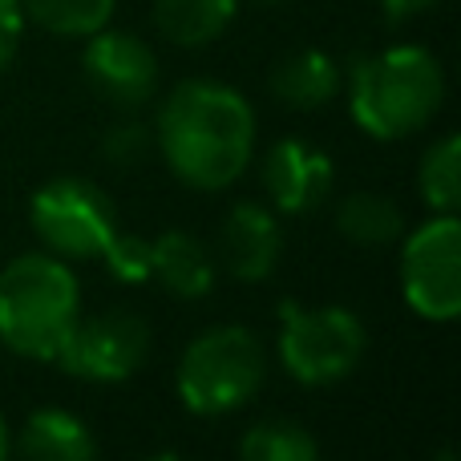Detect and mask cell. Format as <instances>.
Masks as SVG:
<instances>
[{
    "mask_svg": "<svg viewBox=\"0 0 461 461\" xmlns=\"http://www.w3.org/2000/svg\"><path fill=\"white\" fill-rule=\"evenodd\" d=\"M150 357V328L134 312H97V316H77L73 332L65 336L53 365L77 381L94 384H118L130 381Z\"/></svg>",
    "mask_w": 461,
    "mask_h": 461,
    "instance_id": "obj_8",
    "label": "cell"
},
{
    "mask_svg": "<svg viewBox=\"0 0 461 461\" xmlns=\"http://www.w3.org/2000/svg\"><path fill=\"white\" fill-rule=\"evenodd\" d=\"M263 191H267L271 207L284 215H308L332 191L336 167L324 150H316L303 138H279L267 154H263Z\"/></svg>",
    "mask_w": 461,
    "mask_h": 461,
    "instance_id": "obj_10",
    "label": "cell"
},
{
    "mask_svg": "<svg viewBox=\"0 0 461 461\" xmlns=\"http://www.w3.org/2000/svg\"><path fill=\"white\" fill-rule=\"evenodd\" d=\"M368 332L360 324L357 312L340 308V303H292L279 308V365L292 381L308 384V389H324L344 376L357 373L365 360Z\"/></svg>",
    "mask_w": 461,
    "mask_h": 461,
    "instance_id": "obj_5",
    "label": "cell"
},
{
    "mask_svg": "<svg viewBox=\"0 0 461 461\" xmlns=\"http://www.w3.org/2000/svg\"><path fill=\"white\" fill-rule=\"evenodd\" d=\"M417 191L433 215H457L461 203V138L446 134L421 154L417 167Z\"/></svg>",
    "mask_w": 461,
    "mask_h": 461,
    "instance_id": "obj_17",
    "label": "cell"
},
{
    "mask_svg": "<svg viewBox=\"0 0 461 461\" xmlns=\"http://www.w3.org/2000/svg\"><path fill=\"white\" fill-rule=\"evenodd\" d=\"M441 461H454V457H449V454H446V457H441Z\"/></svg>",
    "mask_w": 461,
    "mask_h": 461,
    "instance_id": "obj_27",
    "label": "cell"
},
{
    "mask_svg": "<svg viewBox=\"0 0 461 461\" xmlns=\"http://www.w3.org/2000/svg\"><path fill=\"white\" fill-rule=\"evenodd\" d=\"M8 454H13V441H8V425L0 417V461H8Z\"/></svg>",
    "mask_w": 461,
    "mask_h": 461,
    "instance_id": "obj_24",
    "label": "cell"
},
{
    "mask_svg": "<svg viewBox=\"0 0 461 461\" xmlns=\"http://www.w3.org/2000/svg\"><path fill=\"white\" fill-rule=\"evenodd\" d=\"M376 5H381L393 21H405V16H417V13H425V8H433L438 0H376Z\"/></svg>",
    "mask_w": 461,
    "mask_h": 461,
    "instance_id": "obj_23",
    "label": "cell"
},
{
    "mask_svg": "<svg viewBox=\"0 0 461 461\" xmlns=\"http://www.w3.org/2000/svg\"><path fill=\"white\" fill-rule=\"evenodd\" d=\"M336 230L357 247H389L405 235V215L397 199L381 191H357L336 207Z\"/></svg>",
    "mask_w": 461,
    "mask_h": 461,
    "instance_id": "obj_16",
    "label": "cell"
},
{
    "mask_svg": "<svg viewBox=\"0 0 461 461\" xmlns=\"http://www.w3.org/2000/svg\"><path fill=\"white\" fill-rule=\"evenodd\" d=\"M340 65L324 49H295V53L276 61L267 86L292 110H320L340 94Z\"/></svg>",
    "mask_w": 461,
    "mask_h": 461,
    "instance_id": "obj_14",
    "label": "cell"
},
{
    "mask_svg": "<svg viewBox=\"0 0 461 461\" xmlns=\"http://www.w3.org/2000/svg\"><path fill=\"white\" fill-rule=\"evenodd\" d=\"M154 150L191 191H227L255 154V110L239 89L211 77L178 81L154 118Z\"/></svg>",
    "mask_w": 461,
    "mask_h": 461,
    "instance_id": "obj_1",
    "label": "cell"
},
{
    "mask_svg": "<svg viewBox=\"0 0 461 461\" xmlns=\"http://www.w3.org/2000/svg\"><path fill=\"white\" fill-rule=\"evenodd\" d=\"M24 24L29 21H24V13H21V0H0V77L8 73L16 49H21Z\"/></svg>",
    "mask_w": 461,
    "mask_h": 461,
    "instance_id": "obj_22",
    "label": "cell"
},
{
    "mask_svg": "<svg viewBox=\"0 0 461 461\" xmlns=\"http://www.w3.org/2000/svg\"><path fill=\"white\" fill-rule=\"evenodd\" d=\"M267 376V352L243 324H215L199 332L178 357L175 389L194 417H227L243 409Z\"/></svg>",
    "mask_w": 461,
    "mask_h": 461,
    "instance_id": "obj_4",
    "label": "cell"
},
{
    "mask_svg": "<svg viewBox=\"0 0 461 461\" xmlns=\"http://www.w3.org/2000/svg\"><path fill=\"white\" fill-rule=\"evenodd\" d=\"M446 105V69L425 45H389L348 73V113L368 138L397 142L425 130Z\"/></svg>",
    "mask_w": 461,
    "mask_h": 461,
    "instance_id": "obj_2",
    "label": "cell"
},
{
    "mask_svg": "<svg viewBox=\"0 0 461 461\" xmlns=\"http://www.w3.org/2000/svg\"><path fill=\"white\" fill-rule=\"evenodd\" d=\"M16 461H97V441L81 417L37 409L16 433Z\"/></svg>",
    "mask_w": 461,
    "mask_h": 461,
    "instance_id": "obj_13",
    "label": "cell"
},
{
    "mask_svg": "<svg viewBox=\"0 0 461 461\" xmlns=\"http://www.w3.org/2000/svg\"><path fill=\"white\" fill-rule=\"evenodd\" d=\"M81 73L89 89L113 110H142L158 94V57L142 37L126 29H97L86 37L81 53Z\"/></svg>",
    "mask_w": 461,
    "mask_h": 461,
    "instance_id": "obj_9",
    "label": "cell"
},
{
    "mask_svg": "<svg viewBox=\"0 0 461 461\" xmlns=\"http://www.w3.org/2000/svg\"><path fill=\"white\" fill-rule=\"evenodd\" d=\"M118 0H21L24 21L41 24L53 37H94L113 21Z\"/></svg>",
    "mask_w": 461,
    "mask_h": 461,
    "instance_id": "obj_18",
    "label": "cell"
},
{
    "mask_svg": "<svg viewBox=\"0 0 461 461\" xmlns=\"http://www.w3.org/2000/svg\"><path fill=\"white\" fill-rule=\"evenodd\" d=\"M150 150H154V126H142L138 118L113 122L102 134V158H110L113 167H138Z\"/></svg>",
    "mask_w": 461,
    "mask_h": 461,
    "instance_id": "obj_20",
    "label": "cell"
},
{
    "mask_svg": "<svg viewBox=\"0 0 461 461\" xmlns=\"http://www.w3.org/2000/svg\"><path fill=\"white\" fill-rule=\"evenodd\" d=\"M102 259L122 284H150V239L118 230V239L110 243V251Z\"/></svg>",
    "mask_w": 461,
    "mask_h": 461,
    "instance_id": "obj_21",
    "label": "cell"
},
{
    "mask_svg": "<svg viewBox=\"0 0 461 461\" xmlns=\"http://www.w3.org/2000/svg\"><path fill=\"white\" fill-rule=\"evenodd\" d=\"M81 316V284L49 251L16 255L0 271V340L29 360L53 365Z\"/></svg>",
    "mask_w": 461,
    "mask_h": 461,
    "instance_id": "obj_3",
    "label": "cell"
},
{
    "mask_svg": "<svg viewBox=\"0 0 461 461\" xmlns=\"http://www.w3.org/2000/svg\"><path fill=\"white\" fill-rule=\"evenodd\" d=\"M401 292L429 324L461 316V223L457 215H433L401 235Z\"/></svg>",
    "mask_w": 461,
    "mask_h": 461,
    "instance_id": "obj_7",
    "label": "cell"
},
{
    "mask_svg": "<svg viewBox=\"0 0 461 461\" xmlns=\"http://www.w3.org/2000/svg\"><path fill=\"white\" fill-rule=\"evenodd\" d=\"M239 0H154V24L178 49H203L230 29Z\"/></svg>",
    "mask_w": 461,
    "mask_h": 461,
    "instance_id": "obj_15",
    "label": "cell"
},
{
    "mask_svg": "<svg viewBox=\"0 0 461 461\" xmlns=\"http://www.w3.org/2000/svg\"><path fill=\"white\" fill-rule=\"evenodd\" d=\"M259 5H284V0H259Z\"/></svg>",
    "mask_w": 461,
    "mask_h": 461,
    "instance_id": "obj_26",
    "label": "cell"
},
{
    "mask_svg": "<svg viewBox=\"0 0 461 461\" xmlns=\"http://www.w3.org/2000/svg\"><path fill=\"white\" fill-rule=\"evenodd\" d=\"M239 461H320V446L300 421L267 417L239 438Z\"/></svg>",
    "mask_w": 461,
    "mask_h": 461,
    "instance_id": "obj_19",
    "label": "cell"
},
{
    "mask_svg": "<svg viewBox=\"0 0 461 461\" xmlns=\"http://www.w3.org/2000/svg\"><path fill=\"white\" fill-rule=\"evenodd\" d=\"M146 461H186V457H178V454H154V457H146Z\"/></svg>",
    "mask_w": 461,
    "mask_h": 461,
    "instance_id": "obj_25",
    "label": "cell"
},
{
    "mask_svg": "<svg viewBox=\"0 0 461 461\" xmlns=\"http://www.w3.org/2000/svg\"><path fill=\"white\" fill-rule=\"evenodd\" d=\"M29 223L57 259H102L118 239V215L102 186L89 178H53L29 203Z\"/></svg>",
    "mask_w": 461,
    "mask_h": 461,
    "instance_id": "obj_6",
    "label": "cell"
},
{
    "mask_svg": "<svg viewBox=\"0 0 461 461\" xmlns=\"http://www.w3.org/2000/svg\"><path fill=\"white\" fill-rule=\"evenodd\" d=\"M150 279L178 300H203L215 292L219 279L215 247L191 230H162L158 239H150Z\"/></svg>",
    "mask_w": 461,
    "mask_h": 461,
    "instance_id": "obj_12",
    "label": "cell"
},
{
    "mask_svg": "<svg viewBox=\"0 0 461 461\" xmlns=\"http://www.w3.org/2000/svg\"><path fill=\"white\" fill-rule=\"evenodd\" d=\"M284 255V230L279 219L271 215L263 203H235L227 211L223 227H219L215 263L239 284H263L271 271L279 267Z\"/></svg>",
    "mask_w": 461,
    "mask_h": 461,
    "instance_id": "obj_11",
    "label": "cell"
}]
</instances>
